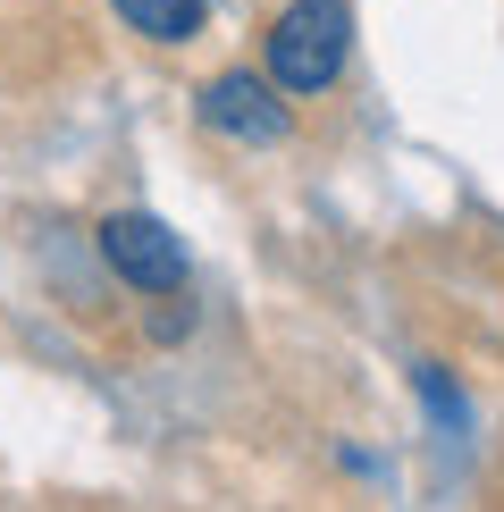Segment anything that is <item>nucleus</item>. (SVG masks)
<instances>
[{"label": "nucleus", "mask_w": 504, "mask_h": 512, "mask_svg": "<svg viewBox=\"0 0 504 512\" xmlns=\"http://www.w3.org/2000/svg\"><path fill=\"white\" fill-rule=\"evenodd\" d=\"M110 9L135 26L143 42H160V51H177V42H194L202 34V17H210V0H110Z\"/></svg>", "instance_id": "nucleus-4"}, {"label": "nucleus", "mask_w": 504, "mask_h": 512, "mask_svg": "<svg viewBox=\"0 0 504 512\" xmlns=\"http://www.w3.org/2000/svg\"><path fill=\"white\" fill-rule=\"evenodd\" d=\"M353 59V9L345 0H286L261 34V76L278 93H328Z\"/></svg>", "instance_id": "nucleus-1"}, {"label": "nucleus", "mask_w": 504, "mask_h": 512, "mask_svg": "<svg viewBox=\"0 0 504 512\" xmlns=\"http://www.w3.org/2000/svg\"><path fill=\"white\" fill-rule=\"evenodd\" d=\"M202 126L227 135V143H286L294 118H286L278 84H269L261 68H227V76L202 84Z\"/></svg>", "instance_id": "nucleus-3"}, {"label": "nucleus", "mask_w": 504, "mask_h": 512, "mask_svg": "<svg viewBox=\"0 0 504 512\" xmlns=\"http://www.w3.org/2000/svg\"><path fill=\"white\" fill-rule=\"evenodd\" d=\"M101 236V261H110L118 286H135V294H152V303H177L185 294V244L168 236V219H152V210H110V219L93 227Z\"/></svg>", "instance_id": "nucleus-2"}]
</instances>
